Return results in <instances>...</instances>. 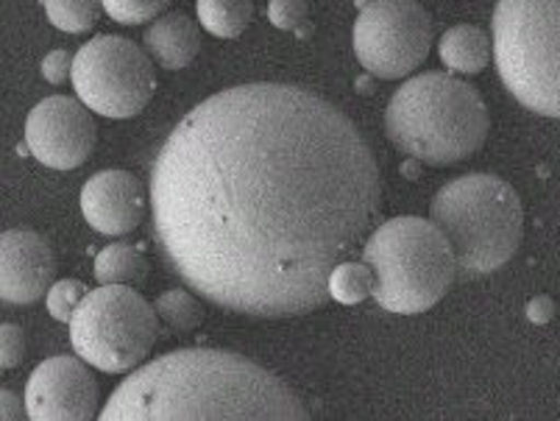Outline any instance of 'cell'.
I'll return each mask as SVG.
<instances>
[{
	"label": "cell",
	"mask_w": 560,
	"mask_h": 421,
	"mask_svg": "<svg viewBox=\"0 0 560 421\" xmlns=\"http://www.w3.org/2000/svg\"><path fill=\"white\" fill-rule=\"evenodd\" d=\"M0 416H3V421H18L23 419V416H28L25 397L20 399L14 390H3V394H0Z\"/></svg>",
	"instance_id": "484cf974"
},
{
	"label": "cell",
	"mask_w": 560,
	"mask_h": 421,
	"mask_svg": "<svg viewBox=\"0 0 560 421\" xmlns=\"http://www.w3.org/2000/svg\"><path fill=\"white\" fill-rule=\"evenodd\" d=\"M56 257L48 241L32 230H9L0 237V299L12 307L34 304L50 291Z\"/></svg>",
	"instance_id": "7c38bea8"
},
{
	"label": "cell",
	"mask_w": 560,
	"mask_h": 421,
	"mask_svg": "<svg viewBox=\"0 0 560 421\" xmlns=\"http://www.w3.org/2000/svg\"><path fill=\"white\" fill-rule=\"evenodd\" d=\"M25 358V332L18 324L0 327V366L14 369Z\"/></svg>",
	"instance_id": "cb8c5ba5"
},
{
	"label": "cell",
	"mask_w": 560,
	"mask_h": 421,
	"mask_svg": "<svg viewBox=\"0 0 560 421\" xmlns=\"http://www.w3.org/2000/svg\"><path fill=\"white\" fill-rule=\"evenodd\" d=\"M491 120L482 95L450 73H421L405 81L385 109L388 140L432 167L457 165L486 143Z\"/></svg>",
	"instance_id": "3957f363"
},
{
	"label": "cell",
	"mask_w": 560,
	"mask_h": 421,
	"mask_svg": "<svg viewBox=\"0 0 560 421\" xmlns=\"http://www.w3.org/2000/svg\"><path fill=\"white\" fill-rule=\"evenodd\" d=\"M438 54H441V62L455 73L477 75L491 62L493 45L488 34L477 25H455L441 37Z\"/></svg>",
	"instance_id": "9a60e30c"
},
{
	"label": "cell",
	"mask_w": 560,
	"mask_h": 421,
	"mask_svg": "<svg viewBox=\"0 0 560 421\" xmlns=\"http://www.w3.org/2000/svg\"><path fill=\"white\" fill-rule=\"evenodd\" d=\"M374 271V299L382 311L419 316L450 293L457 257L450 237L427 218L401 215L376 226L363 246Z\"/></svg>",
	"instance_id": "5b68a950"
},
{
	"label": "cell",
	"mask_w": 560,
	"mask_h": 421,
	"mask_svg": "<svg viewBox=\"0 0 560 421\" xmlns=\"http://www.w3.org/2000/svg\"><path fill=\"white\" fill-rule=\"evenodd\" d=\"M165 3L167 0H104V12L109 14L115 23L140 25L160 17Z\"/></svg>",
	"instance_id": "44dd1931"
},
{
	"label": "cell",
	"mask_w": 560,
	"mask_h": 421,
	"mask_svg": "<svg viewBox=\"0 0 560 421\" xmlns=\"http://www.w3.org/2000/svg\"><path fill=\"white\" fill-rule=\"evenodd\" d=\"M73 87L104 118L126 120L149 106L156 90L149 50L115 34H101L73 56Z\"/></svg>",
	"instance_id": "ba28073f"
},
{
	"label": "cell",
	"mask_w": 560,
	"mask_h": 421,
	"mask_svg": "<svg viewBox=\"0 0 560 421\" xmlns=\"http://www.w3.org/2000/svg\"><path fill=\"white\" fill-rule=\"evenodd\" d=\"M43 79L50 84H65L68 79H73V59H70L68 50H50L43 59Z\"/></svg>",
	"instance_id": "d4e9b609"
},
{
	"label": "cell",
	"mask_w": 560,
	"mask_h": 421,
	"mask_svg": "<svg viewBox=\"0 0 560 421\" xmlns=\"http://www.w3.org/2000/svg\"><path fill=\"white\" fill-rule=\"evenodd\" d=\"M268 20L282 32H296L299 25L307 20V0H271Z\"/></svg>",
	"instance_id": "603a6c76"
},
{
	"label": "cell",
	"mask_w": 560,
	"mask_h": 421,
	"mask_svg": "<svg viewBox=\"0 0 560 421\" xmlns=\"http://www.w3.org/2000/svg\"><path fill=\"white\" fill-rule=\"evenodd\" d=\"M156 316L160 321H165L167 327H173L176 332H192V329L201 327L203 311L198 299L190 291H167L162 293L154 302Z\"/></svg>",
	"instance_id": "ffe728a7"
},
{
	"label": "cell",
	"mask_w": 560,
	"mask_h": 421,
	"mask_svg": "<svg viewBox=\"0 0 560 421\" xmlns=\"http://www.w3.org/2000/svg\"><path fill=\"white\" fill-rule=\"evenodd\" d=\"M430 221L450 237L460 277H486L513 260L524 237L516 190L491 174H466L435 192Z\"/></svg>",
	"instance_id": "277c9868"
},
{
	"label": "cell",
	"mask_w": 560,
	"mask_h": 421,
	"mask_svg": "<svg viewBox=\"0 0 560 421\" xmlns=\"http://www.w3.org/2000/svg\"><path fill=\"white\" fill-rule=\"evenodd\" d=\"M198 23L221 39L241 37L254 20L252 0H196Z\"/></svg>",
	"instance_id": "e0dca14e"
},
{
	"label": "cell",
	"mask_w": 560,
	"mask_h": 421,
	"mask_svg": "<svg viewBox=\"0 0 560 421\" xmlns=\"http://www.w3.org/2000/svg\"><path fill=\"white\" fill-rule=\"evenodd\" d=\"M98 143L93 109L81 98L50 95L39 101L25 120V145L43 165L73 171L84 165Z\"/></svg>",
	"instance_id": "30bf717a"
},
{
	"label": "cell",
	"mask_w": 560,
	"mask_h": 421,
	"mask_svg": "<svg viewBox=\"0 0 560 421\" xmlns=\"http://www.w3.org/2000/svg\"><path fill=\"white\" fill-rule=\"evenodd\" d=\"M81 212L101 235H129L145 215V190L129 171H101L81 190Z\"/></svg>",
	"instance_id": "4fadbf2b"
},
{
	"label": "cell",
	"mask_w": 560,
	"mask_h": 421,
	"mask_svg": "<svg viewBox=\"0 0 560 421\" xmlns=\"http://www.w3.org/2000/svg\"><path fill=\"white\" fill-rule=\"evenodd\" d=\"M329 296L340 304H360L374 296V271L369 262H340L329 273Z\"/></svg>",
	"instance_id": "ac0fdd59"
},
{
	"label": "cell",
	"mask_w": 560,
	"mask_h": 421,
	"mask_svg": "<svg viewBox=\"0 0 560 421\" xmlns=\"http://www.w3.org/2000/svg\"><path fill=\"white\" fill-rule=\"evenodd\" d=\"M160 335L156 307L131 285H101L86 293L70 318L75 354L98 372L124 374L149 358Z\"/></svg>",
	"instance_id": "52a82bcc"
},
{
	"label": "cell",
	"mask_w": 560,
	"mask_h": 421,
	"mask_svg": "<svg viewBox=\"0 0 560 421\" xmlns=\"http://www.w3.org/2000/svg\"><path fill=\"white\" fill-rule=\"evenodd\" d=\"M555 313V304L549 296H538L527 304V318L533 324H547Z\"/></svg>",
	"instance_id": "4316f807"
},
{
	"label": "cell",
	"mask_w": 560,
	"mask_h": 421,
	"mask_svg": "<svg viewBox=\"0 0 560 421\" xmlns=\"http://www.w3.org/2000/svg\"><path fill=\"white\" fill-rule=\"evenodd\" d=\"M382 199L380 167L338 106L243 84L173 126L151 162V223L173 277L229 313L290 318L329 299Z\"/></svg>",
	"instance_id": "6da1fadb"
},
{
	"label": "cell",
	"mask_w": 560,
	"mask_h": 421,
	"mask_svg": "<svg viewBox=\"0 0 560 421\" xmlns=\"http://www.w3.org/2000/svg\"><path fill=\"white\" fill-rule=\"evenodd\" d=\"M432 37V17L416 0H371L354 20L351 43L371 75L394 81L424 65Z\"/></svg>",
	"instance_id": "9c48e42d"
},
{
	"label": "cell",
	"mask_w": 560,
	"mask_h": 421,
	"mask_svg": "<svg viewBox=\"0 0 560 421\" xmlns=\"http://www.w3.org/2000/svg\"><path fill=\"white\" fill-rule=\"evenodd\" d=\"M149 260L131 243H112L95 257V279L101 285H142Z\"/></svg>",
	"instance_id": "2e32d148"
},
{
	"label": "cell",
	"mask_w": 560,
	"mask_h": 421,
	"mask_svg": "<svg viewBox=\"0 0 560 421\" xmlns=\"http://www.w3.org/2000/svg\"><path fill=\"white\" fill-rule=\"evenodd\" d=\"M104 421H307L310 413L279 377L221 349L162 354L112 390Z\"/></svg>",
	"instance_id": "7a4b0ae2"
},
{
	"label": "cell",
	"mask_w": 560,
	"mask_h": 421,
	"mask_svg": "<svg viewBox=\"0 0 560 421\" xmlns=\"http://www.w3.org/2000/svg\"><path fill=\"white\" fill-rule=\"evenodd\" d=\"M86 285L79 282V279H59L54 282L48 291V313L56 318V321H68L73 318L75 307L81 304V299L86 296Z\"/></svg>",
	"instance_id": "7402d4cb"
},
{
	"label": "cell",
	"mask_w": 560,
	"mask_h": 421,
	"mask_svg": "<svg viewBox=\"0 0 560 421\" xmlns=\"http://www.w3.org/2000/svg\"><path fill=\"white\" fill-rule=\"evenodd\" d=\"M493 62L524 109L560 118V0H499Z\"/></svg>",
	"instance_id": "8992f818"
},
{
	"label": "cell",
	"mask_w": 560,
	"mask_h": 421,
	"mask_svg": "<svg viewBox=\"0 0 560 421\" xmlns=\"http://www.w3.org/2000/svg\"><path fill=\"white\" fill-rule=\"evenodd\" d=\"M84 358L56 354L39 363L25 383L32 421H90L98 413V385Z\"/></svg>",
	"instance_id": "8fae6325"
},
{
	"label": "cell",
	"mask_w": 560,
	"mask_h": 421,
	"mask_svg": "<svg viewBox=\"0 0 560 421\" xmlns=\"http://www.w3.org/2000/svg\"><path fill=\"white\" fill-rule=\"evenodd\" d=\"M142 45H145L149 56L160 68L182 70L198 56L201 32H198L196 20H190L182 12H171L165 17H156L145 28Z\"/></svg>",
	"instance_id": "5bb4252c"
},
{
	"label": "cell",
	"mask_w": 560,
	"mask_h": 421,
	"mask_svg": "<svg viewBox=\"0 0 560 421\" xmlns=\"http://www.w3.org/2000/svg\"><path fill=\"white\" fill-rule=\"evenodd\" d=\"M43 7L56 28L68 34H84L98 23L104 0H43Z\"/></svg>",
	"instance_id": "d6986e66"
}]
</instances>
